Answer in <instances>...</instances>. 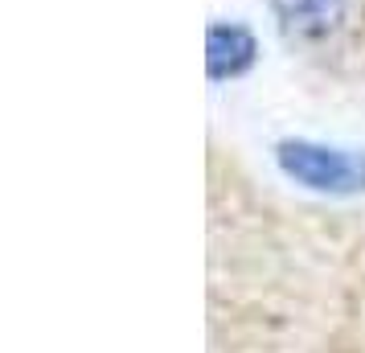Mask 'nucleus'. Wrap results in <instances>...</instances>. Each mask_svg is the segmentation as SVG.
Segmentation results:
<instances>
[{
  "mask_svg": "<svg viewBox=\"0 0 365 353\" xmlns=\"http://www.w3.org/2000/svg\"><path fill=\"white\" fill-rule=\"evenodd\" d=\"M283 34L296 41H320L345 21V0H271Z\"/></svg>",
  "mask_w": 365,
  "mask_h": 353,
  "instance_id": "nucleus-2",
  "label": "nucleus"
},
{
  "mask_svg": "<svg viewBox=\"0 0 365 353\" xmlns=\"http://www.w3.org/2000/svg\"><path fill=\"white\" fill-rule=\"evenodd\" d=\"M283 173L316 193H357L365 189V156H353L345 148H324V144H279Z\"/></svg>",
  "mask_w": 365,
  "mask_h": 353,
  "instance_id": "nucleus-1",
  "label": "nucleus"
},
{
  "mask_svg": "<svg viewBox=\"0 0 365 353\" xmlns=\"http://www.w3.org/2000/svg\"><path fill=\"white\" fill-rule=\"evenodd\" d=\"M255 37L242 25H210V37H205V62H210V78H234L255 62Z\"/></svg>",
  "mask_w": 365,
  "mask_h": 353,
  "instance_id": "nucleus-3",
  "label": "nucleus"
}]
</instances>
